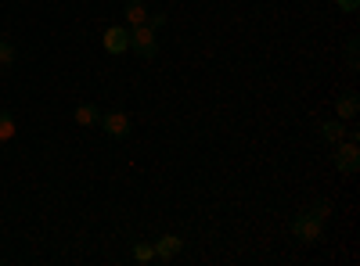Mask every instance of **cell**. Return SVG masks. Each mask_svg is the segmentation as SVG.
Returning a JSON list of instances; mask_svg holds the SVG:
<instances>
[{
	"label": "cell",
	"mask_w": 360,
	"mask_h": 266,
	"mask_svg": "<svg viewBox=\"0 0 360 266\" xmlns=\"http://www.w3.org/2000/svg\"><path fill=\"white\" fill-rule=\"evenodd\" d=\"M321 234H324V220H317L310 209L299 213V216L292 220V238H295L299 245H317Z\"/></svg>",
	"instance_id": "cell-1"
},
{
	"label": "cell",
	"mask_w": 360,
	"mask_h": 266,
	"mask_svg": "<svg viewBox=\"0 0 360 266\" xmlns=\"http://www.w3.org/2000/svg\"><path fill=\"white\" fill-rule=\"evenodd\" d=\"M130 29V51L137 54V58H155L159 54V33L152 25H127Z\"/></svg>",
	"instance_id": "cell-2"
},
{
	"label": "cell",
	"mask_w": 360,
	"mask_h": 266,
	"mask_svg": "<svg viewBox=\"0 0 360 266\" xmlns=\"http://www.w3.org/2000/svg\"><path fill=\"white\" fill-rule=\"evenodd\" d=\"M332 147H335V155H332L335 169H339L342 176H356V173H360V144H356V140H339V144H332Z\"/></svg>",
	"instance_id": "cell-3"
},
{
	"label": "cell",
	"mask_w": 360,
	"mask_h": 266,
	"mask_svg": "<svg viewBox=\"0 0 360 266\" xmlns=\"http://www.w3.org/2000/svg\"><path fill=\"white\" fill-rule=\"evenodd\" d=\"M108 137H115V140H123V137H130V115L127 112H119V108H112V112H101V123H98Z\"/></svg>",
	"instance_id": "cell-4"
},
{
	"label": "cell",
	"mask_w": 360,
	"mask_h": 266,
	"mask_svg": "<svg viewBox=\"0 0 360 266\" xmlns=\"http://www.w3.org/2000/svg\"><path fill=\"white\" fill-rule=\"evenodd\" d=\"M101 44H105L108 54H127V51H130V29H127V25H108Z\"/></svg>",
	"instance_id": "cell-5"
},
{
	"label": "cell",
	"mask_w": 360,
	"mask_h": 266,
	"mask_svg": "<svg viewBox=\"0 0 360 266\" xmlns=\"http://www.w3.org/2000/svg\"><path fill=\"white\" fill-rule=\"evenodd\" d=\"M152 248H155V259L169 262V259H176L180 252H184V238H180V234H162Z\"/></svg>",
	"instance_id": "cell-6"
},
{
	"label": "cell",
	"mask_w": 360,
	"mask_h": 266,
	"mask_svg": "<svg viewBox=\"0 0 360 266\" xmlns=\"http://www.w3.org/2000/svg\"><path fill=\"white\" fill-rule=\"evenodd\" d=\"M356 112H360V98H356V91H346V94L335 98V119L353 123V119H356Z\"/></svg>",
	"instance_id": "cell-7"
},
{
	"label": "cell",
	"mask_w": 360,
	"mask_h": 266,
	"mask_svg": "<svg viewBox=\"0 0 360 266\" xmlns=\"http://www.w3.org/2000/svg\"><path fill=\"white\" fill-rule=\"evenodd\" d=\"M72 119H76L79 126H98V123H101V108H98V105H79V108L72 112Z\"/></svg>",
	"instance_id": "cell-8"
},
{
	"label": "cell",
	"mask_w": 360,
	"mask_h": 266,
	"mask_svg": "<svg viewBox=\"0 0 360 266\" xmlns=\"http://www.w3.org/2000/svg\"><path fill=\"white\" fill-rule=\"evenodd\" d=\"M321 140H328V144L346 140V126H342V119H328V123H321Z\"/></svg>",
	"instance_id": "cell-9"
},
{
	"label": "cell",
	"mask_w": 360,
	"mask_h": 266,
	"mask_svg": "<svg viewBox=\"0 0 360 266\" xmlns=\"http://www.w3.org/2000/svg\"><path fill=\"white\" fill-rule=\"evenodd\" d=\"M123 15H127V22H130V25H144V22H148V8L141 4V0H127Z\"/></svg>",
	"instance_id": "cell-10"
},
{
	"label": "cell",
	"mask_w": 360,
	"mask_h": 266,
	"mask_svg": "<svg viewBox=\"0 0 360 266\" xmlns=\"http://www.w3.org/2000/svg\"><path fill=\"white\" fill-rule=\"evenodd\" d=\"M15 133H18V126H15V115H11V112H4V108H0V144H8V140H15Z\"/></svg>",
	"instance_id": "cell-11"
},
{
	"label": "cell",
	"mask_w": 360,
	"mask_h": 266,
	"mask_svg": "<svg viewBox=\"0 0 360 266\" xmlns=\"http://www.w3.org/2000/svg\"><path fill=\"white\" fill-rule=\"evenodd\" d=\"M134 262H141V266L155 262V248L148 245V241H137V245H134Z\"/></svg>",
	"instance_id": "cell-12"
},
{
	"label": "cell",
	"mask_w": 360,
	"mask_h": 266,
	"mask_svg": "<svg viewBox=\"0 0 360 266\" xmlns=\"http://www.w3.org/2000/svg\"><path fill=\"white\" fill-rule=\"evenodd\" d=\"M15 65V47L8 40H0V69H11Z\"/></svg>",
	"instance_id": "cell-13"
},
{
	"label": "cell",
	"mask_w": 360,
	"mask_h": 266,
	"mask_svg": "<svg viewBox=\"0 0 360 266\" xmlns=\"http://www.w3.org/2000/svg\"><path fill=\"white\" fill-rule=\"evenodd\" d=\"M346 69H349V72H356V69H360V58H356V36L346 44Z\"/></svg>",
	"instance_id": "cell-14"
},
{
	"label": "cell",
	"mask_w": 360,
	"mask_h": 266,
	"mask_svg": "<svg viewBox=\"0 0 360 266\" xmlns=\"http://www.w3.org/2000/svg\"><path fill=\"white\" fill-rule=\"evenodd\" d=\"M310 213H314L317 220H328V216H332V201H324V198H321L317 205H310Z\"/></svg>",
	"instance_id": "cell-15"
},
{
	"label": "cell",
	"mask_w": 360,
	"mask_h": 266,
	"mask_svg": "<svg viewBox=\"0 0 360 266\" xmlns=\"http://www.w3.org/2000/svg\"><path fill=\"white\" fill-rule=\"evenodd\" d=\"M148 25H152V29H155V33H159V29L166 25V15H148Z\"/></svg>",
	"instance_id": "cell-16"
},
{
	"label": "cell",
	"mask_w": 360,
	"mask_h": 266,
	"mask_svg": "<svg viewBox=\"0 0 360 266\" xmlns=\"http://www.w3.org/2000/svg\"><path fill=\"white\" fill-rule=\"evenodd\" d=\"M335 4H339V11H356L360 0H335Z\"/></svg>",
	"instance_id": "cell-17"
}]
</instances>
